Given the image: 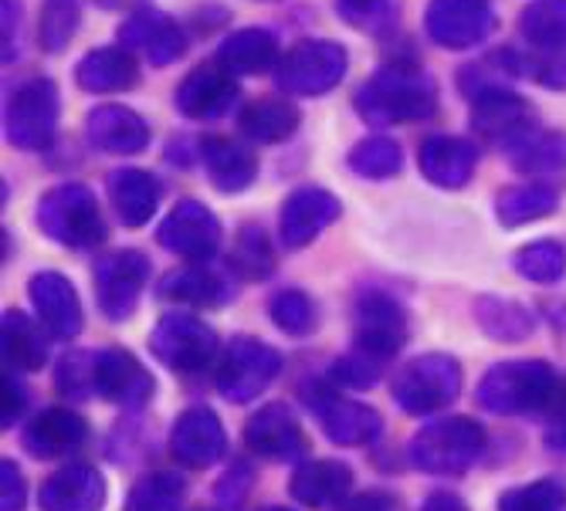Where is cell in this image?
<instances>
[{"label":"cell","mask_w":566,"mask_h":511,"mask_svg":"<svg viewBox=\"0 0 566 511\" xmlns=\"http://www.w3.org/2000/svg\"><path fill=\"white\" fill-rule=\"evenodd\" d=\"M485 450V430L472 417H438L428 420L407 444V457L421 475L458 478L465 475Z\"/></svg>","instance_id":"cell-3"},{"label":"cell","mask_w":566,"mask_h":511,"mask_svg":"<svg viewBox=\"0 0 566 511\" xmlns=\"http://www.w3.org/2000/svg\"><path fill=\"white\" fill-rule=\"evenodd\" d=\"M526 75H533L546 88H566V47L549 51V55H536L526 62Z\"/></svg>","instance_id":"cell-49"},{"label":"cell","mask_w":566,"mask_h":511,"mask_svg":"<svg viewBox=\"0 0 566 511\" xmlns=\"http://www.w3.org/2000/svg\"><path fill=\"white\" fill-rule=\"evenodd\" d=\"M28 298L38 322L51 339H75L82 332V298L59 272H38L28 281Z\"/></svg>","instance_id":"cell-18"},{"label":"cell","mask_w":566,"mask_h":511,"mask_svg":"<svg viewBox=\"0 0 566 511\" xmlns=\"http://www.w3.org/2000/svg\"><path fill=\"white\" fill-rule=\"evenodd\" d=\"M119 41L129 51H139L153 68L174 65L177 58H184V51H187L184 28L174 18H167L164 11H153V8L133 11L119 28Z\"/></svg>","instance_id":"cell-19"},{"label":"cell","mask_w":566,"mask_h":511,"mask_svg":"<svg viewBox=\"0 0 566 511\" xmlns=\"http://www.w3.org/2000/svg\"><path fill=\"white\" fill-rule=\"evenodd\" d=\"M59 113H62V98H59V85L55 82H51V78H28V82H21L11 92L8 113H4L8 142L24 149V152L44 149L51 139H55Z\"/></svg>","instance_id":"cell-9"},{"label":"cell","mask_w":566,"mask_h":511,"mask_svg":"<svg viewBox=\"0 0 566 511\" xmlns=\"http://www.w3.org/2000/svg\"><path fill=\"white\" fill-rule=\"evenodd\" d=\"M157 241L187 262H211L221 247V221L200 200H180L160 221Z\"/></svg>","instance_id":"cell-13"},{"label":"cell","mask_w":566,"mask_h":511,"mask_svg":"<svg viewBox=\"0 0 566 511\" xmlns=\"http://www.w3.org/2000/svg\"><path fill=\"white\" fill-rule=\"evenodd\" d=\"M200 160L208 167L214 190H221V193H241L254 183V177H259V157H254L248 146H241L228 136L200 139Z\"/></svg>","instance_id":"cell-29"},{"label":"cell","mask_w":566,"mask_h":511,"mask_svg":"<svg viewBox=\"0 0 566 511\" xmlns=\"http://www.w3.org/2000/svg\"><path fill=\"white\" fill-rule=\"evenodd\" d=\"M346 163L364 180H394L403 167V149L387 136H370V139H359L349 149Z\"/></svg>","instance_id":"cell-40"},{"label":"cell","mask_w":566,"mask_h":511,"mask_svg":"<svg viewBox=\"0 0 566 511\" xmlns=\"http://www.w3.org/2000/svg\"><path fill=\"white\" fill-rule=\"evenodd\" d=\"M339 511H394V498L387 491H359L346 498Z\"/></svg>","instance_id":"cell-52"},{"label":"cell","mask_w":566,"mask_h":511,"mask_svg":"<svg viewBox=\"0 0 566 511\" xmlns=\"http://www.w3.org/2000/svg\"><path fill=\"white\" fill-rule=\"evenodd\" d=\"M349 68L346 47L336 41H298L289 47L279 68H275V85L285 95H302V98H316L333 92Z\"/></svg>","instance_id":"cell-10"},{"label":"cell","mask_w":566,"mask_h":511,"mask_svg":"<svg viewBox=\"0 0 566 511\" xmlns=\"http://www.w3.org/2000/svg\"><path fill=\"white\" fill-rule=\"evenodd\" d=\"M85 139L106 157H136L149 146V126L129 106H95L85 116Z\"/></svg>","instance_id":"cell-22"},{"label":"cell","mask_w":566,"mask_h":511,"mask_svg":"<svg viewBox=\"0 0 566 511\" xmlns=\"http://www.w3.org/2000/svg\"><path fill=\"white\" fill-rule=\"evenodd\" d=\"M475 322L492 342H523L536 329V316L523 301L499 298V295H482L475 301Z\"/></svg>","instance_id":"cell-36"},{"label":"cell","mask_w":566,"mask_h":511,"mask_svg":"<svg viewBox=\"0 0 566 511\" xmlns=\"http://www.w3.org/2000/svg\"><path fill=\"white\" fill-rule=\"evenodd\" d=\"M28 485L14 461H0V511H24Z\"/></svg>","instance_id":"cell-50"},{"label":"cell","mask_w":566,"mask_h":511,"mask_svg":"<svg viewBox=\"0 0 566 511\" xmlns=\"http://www.w3.org/2000/svg\"><path fill=\"white\" fill-rule=\"evenodd\" d=\"M41 322L28 319L18 309H8L0 319V352H4L8 373H38L48 363V342Z\"/></svg>","instance_id":"cell-33"},{"label":"cell","mask_w":566,"mask_h":511,"mask_svg":"<svg viewBox=\"0 0 566 511\" xmlns=\"http://www.w3.org/2000/svg\"><path fill=\"white\" fill-rule=\"evenodd\" d=\"M509 167L523 177H556L566 173V132L530 126L523 136L502 146Z\"/></svg>","instance_id":"cell-28"},{"label":"cell","mask_w":566,"mask_h":511,"mask_svg":"<svg viewBox=\"0 0 566 511\" xmlns=\"http://www.w3.org/2000/svg\"><path fill=\"white\" fill-rule=\"evenodd\" d=\"M566 383L546 360L495 363L475 390V400L499 417H549Z\"/></svg>","instance_id":"cell-2"},{"label":"cell","mask_w":566,"mask_h":511,"mask_svg":"<svg viewBox=\"0 0 566 511\" xmlns=\"http://www.w3.org/2000/svg\"><path fill=\"white\" fill-rule=\"evenodd\" d=\"M461 366L454 355L448 352H424L407 360L390 383V396L400 406L403 414L410 417H431L441 414L458 400L461 393Z\"/></svg>","instance_id":"cell-4"},{"label":"cell","mask_w":566,"mask_h":511,"mask_svg":"<svg viewBox=\"0 0 566 511\" xmlns=\"http://www.w3.org/2000/svg\"><path fill=\"white\" fill-rule=\"evenodd\" d=\"M24 406H28V390L21 386L18 373H4V406H0V424H4V430L24 417Z\"/></svg>","instance_id":"cell-51"},{"label":"cell","mask_w":566,"mask_h":511,"mask_svg":"<svg viewBox=\"0 0 566 511\" xmlns=\"http://www.w3.org/2000/svg\"><path fill=\"white\" fill-rule=\"evenodd\" d=\"M424 28L434 44L448 51H465L482 44L495 31L492 0H431Z\"/></svg>","instance_id":"cell-14"},{"label":"cell","mask_w":566,"mask_h":511,"mask_svg":"<svg viewBox=\"0 0 566 511\" xmlns=\"http://www.w3.org/2000/svg\"><path fill=\"white\" fill-rule=\"evenodd\" d=\"M231 268L241 275V278H269L275 272V251H272V241L262 227H241L238 237H234V247H231Z\"/></svg>","instance_id":"cell-43"},{"label":"cell","mask_w":566,"mask_h":511,"mask_svg":"<svg viewBox=\"0 0 566 511\" xmlns=\"http://www.w3.org/2000/svg\"><path fill=\"white\" fill-rule=\"evenodd\" d=\"M520 34L536 55L566 47V0H536V4H530L520 14Z\"/></svg>","instance_id":"cell-38"},{"label":"cell","mask_w":566,"mask_h":511,"mask_svg":"<svg viewBox=\"0 0 566 511\" xmlns=\"http://www.w3.org/2000/svg\"><path fill=\"white\" fill-rule=\"evenodd\" d=\"M269 316L275 322L279 332L292 336V339H305L313 336L319 326V309L316 301L308 298L302 288H282L269 298Z\"/></svg>","instance_id":"cell-41"},{"label":"cell","mask_w":566,"mask_h":511,"mask_svg":"<svg viewBox=\"0 0 566 511\" xmlns=\"http://www.w3.org/2000/svg\"><path fill=\"white\" fill-rule=\"evenodd\" d=\"M279 41L265 28H241L218 47V65L231 75H265L279 68Z\"/></svg>","instance_id":"cell-30"},{"label":"cell","mask_w":566,"mask_h":511,"mask_svg":"<svg viewBox=\"0 0 566 511\" xmlns=\"http://www.w3.org/2000/svg\"><path fill=\"white\" fill-rule=\"evenodd\" d=\"M353 106L370 126L424 123L438 113V85L418 65H387L356 88Z\"/></svg>","instance_id":"cell-1"},{"label":"cell","mask_w":566,"mask_h":511,"mask_svg":"<svg viewBox=\"0 0 566 511\" xmlns=\"http://www.w3.org/2000/svg\"><path fill=\"white\" fill-rule=\"evenodd\" d=\"M282 373V352L254 336H234L214 370L218 393L228 403H251Z\"/></svg>","instance_id":"cell-8"},{"label":"cell","mask_w":566,"mask_h":511,"mask_svg":"<svg viewBox=\"0 0 566 511\" xmlns=\"http://www.w3.org/2000/svg\"><path fill=\"white\" fill-rule=\"evenodd\" d=\"M512 268L533 285H556L566 275V247L559 241H533L512 254Z\"/></svg>","instance_id":"cell-42"},{"label":"cell","mask_w":566,"mask_h":511,"mask_svg":"<svg viewBox=\"0 0 566 511\" xmlns=\"http://www.w3.org/2000/svg\"><path fill=\"white\" fill-rule=\"evenodd\" d=\"M421 511H469V504L461 501L458 494H451V491H434V494L421 504Z\"/></svg>","instance_id":"cell-54"},{"label":"cell","mask_w":566,"mask_h":511,"mask_svg":"<svg viewBox=\"0 0 566 511\" xmlns=\"http://www.w3.org/2000/svg\"><path fill=\"white\" fill-rule=\"evenodd\" d=\"M106 190H109V200L116 207V217L126 227H143V224H149L153 214H157L160 180L153 173H146V170H136V167L113 170Z\"/></svg>","instance_id":"cell-32"},{"label":"cell","mask_w":566,"mask_h":511,"mask_svg":"<svg viewBox=\"0 0 566 511\" xmlns=\"http://www.w3.org/2000/svg\"><path fill=\"white\" fill-rule=\"evenodd\" d=\"M88 440V424L65 406H48V411L34 414L24 424L21 444L38 461H51V457H65L75 447Z\"/></svg>","instance_id":"cell-25"},{"label":"cell","mask_w":566,"mask_h":511,"mask_svg":"<svg viewBox=\"0 0 566 511\" xmlns=\"http://www.w3.org/2000/svg\"><path fill=\"white\" fill-rule=\"evenodd\" d=\"M146 0H95V8L102 11H139Z\"/></svg>","instance_id":"cell-55"},{"label":"cell","mask_w":566,"mask_h":511,"mask_svg":"<svg viewBox=\"0 0 566 511\" xmlns=\"http://www.w3.org/2000/svg\"><path fill=\"white\" fill-rule=\"evenodd\" d=\"M336 14L356 31H380L394 18V0H336Z\"/></svg>","instance_id":"cell-48"},{"label":"cell","mask_w":566,"mask_h":511,"mask_svg":"<svg viewBox=\"0 0 566 511\" xmlns=\"http://www.w3.org/2000/svg\"><path fill=\"white\" fill-rule=\"evenodd\" d=\"M149 352L170 373L193 376L214 363L218 332L190 312H167L149 332Z\"/></svg>","instance_id":"cell-7"},{"label":"cell","mask_w":566,"mask_h":511,"mask_svg":"<svg viewBox=\"0 0 566 511\" xmlns=\"http://www.w3.org/2000/svg\"><path fill=\"white\" fill-rule=\"evenodd\" d=\"M244 447L265 461H295L305 454L308 440L285 403H265L244 424Z\"/></svg>","instance_id":"cell-20"},{"label":"cell","mask_w":566,"mask_h":511,"mask_svg":"<svg viewBox=\"0 0 566 511\" xmlns=\"http://www.w3.org/2000/svg\"><path fill=\"white\" fill-rule=\"evenodd\" d=\"M479 167L475 142L461 136H428L418 149V170L428 183L441 190H461Z\"/></svg>","instance_id":"cell-23"},{"label":"cell","mask_w":566,"mask_h":511,"mask_svg":"<svg viewBox=\"0 0 566 511\" xmlns=\"http://www.w3.org/2000/svg\"><path fill=\"white\" fill-rule=\"evenodd\" d=\"M234 102H238V82L221 65H197L193 72L184 75V82L174 92V106L180 109V116L197 123L228 116Z\"/></svg>","instance_id":"cell-21"},{"label":"cell","mask_w":566,"mask_h":511,"mask_svg":"<svg viewBox=\"0 0 566 511\" xmlns=\"http://www.w3.org/2000/svg\"><path fill=\"white\" fill-rule=\"evenodd\" d=\"M157 295H160L164 301L190 305V309H218V305H224V301L234 295V288H231L218 272L190 265V268L170 272V275L160 281Z\"/></svg>","instance_id":"cell-34"},{"label":"cell","mask_w":566,"mask_h":511,"mask_svg":"<svg viewBox=\"0 0 566 511\" xmlns=\"http://www.w3.org/2000/svg\"><path fill=\"white\" fill-rule=\"evenodd\" d=\"M149 285V258L143 251L123 247L95 262V301L109 322H126Z\"/></svg>","instance_id":"cell-12"},{"label":"cell","mask_w":566,"mask_h":511,"mask_svg":"<svg viewBox=\"0 0 566 511\" xmlns=\"http://www.w3.org/2000/svg\"><path fill=\"white\" fill-rule=\"evenodd\" d=\"M78 31V0H44L38 21V44L48 55H59Z\"/></svg>","instance_id":"cell-45"},{"label":"cell","mask_w":566,"mask_h":511,"mask_svg":"<svg viewBox=\"0 0 566 511\" xmlns=\"http://www.w3.org/2000/svg\"><path fill=\"white\" fill-rule=\"evenodd\" d=\"M353 491V468L336 461V457H319V461H305L295 468L292 481H289V494L292 501H298L302 508H339Z\"/></svg>","instance_id":"cell-27"},{"label":"cell","mask_w":566,"mask_h":511,"mask_svg":"<svg viewBox=\"0 0 566 511\" xmlns=\"http://www.w3.org/2000/svg\"><path fill=\"white\" fill-rule=\"evenodd\" d=\"M262 511H292L289 504H269V508H262Z\"/></svg>","instance_id":"cell-56"},{"label":"cell","mask_w":566,"mask_h":511,"mask_svg":"<svg viewBox=\"0 0 566 511\" xmlns=\"http://www.w3.org/2000/svg\"><path fill=\"white\" fill-rule=\"evenodd\" d=\"M380 373H384L380 360L353 349V352L339 355V360L329 366V383H336L339 390H367V386H374L380 380Z\"/></svg>","instance_id":"cell-47"},{"label":"cell","mask_w":566,"mask_h":511,"mask_svg":"<svg viewBox=\"0 0 566 511\" xmlns=\"http://www.w3.org/2000/svg\"><path fill=\"white\" fill-rule=\"evenodd\" d=\"M75 82L92 95L129 92L139 82V65L129 47H95L75 65Z\"/></svg>","instance_id":"cell-31"},{"label":"cell","mask_w":566,"mask_h":511,"mask_svg":"<svg viewBox=\"0 0 566 511\" xmlns=\"http://www.w3.org/2000/svg\"><path fill=\"white\" fill-rule=\"evenodd\" d=\"M38 504L41 511H102L106 508V478L92 465H69L44 478Z\"/></svg>","instance_id":"cell-26"},{"label":"cell","mask_w":566,"mask_h":511,"mask_svg":"<svg viewBox=\"0 0 566 511\" xmlns=\"http://www.w3.org/2000/svg\"><path fill=\"white\" fill-rule=\"evenodd\" d=\"M95 360H98V352H85V349H75V352L62 355L59 366H55L59 393H65L72 400L92 396L95 393Z\"/></svg>","instance_id":"cell-46"},{"label":"cell","mask_w":566,"mask_h":511,"mask_svg":"<svg viewBox=\"0 0 566 511\" xmlns=\"http://www.w3.org/2000/svg\"><path fill=\"white\" fill-rule=\"evenodd\" d=\"M553 450H566V390L556 403V411L549 414V434H546Z\"/></svg>","instance_id":"cell-53"},{"label":"cell","mask_w":566,"mask_h":511,"mask_svg":"<svg viewBox=\"0 0 566 511\" xmlns=\"http://www.w3.org/2000/svg\"><path fill=\"white\" fill-rule=\"evenodd\" d=\"M187 494V485L174 471H149L136 478V485L126 494L123 511H180Z\"/></svg>","instance_id":"cell-39"},{"label":"cell","mask_w":566,"mask_h":511,"mask_svg":"<svg viewBox=\"0 0 566 511\" xmlns=\"http://www.w3.org/2000/svg\"><path fill=\"white\" fill-rule=\"evenodd\" d=\"M38 227L44 231V237H51L62 247H75V251H88L95 244L106 241V221H102L98 200L85 183H59L51 187L34 211Z\"/></svg>","instance_id":"cell-5"},{"label":"cell","mask_w":566,"mask_h":511,"mask_svg":"<svg viewBox=\"0 0 566 511\" xmlns=\"http://www.w3.org/2000/svg\"><path fill=\"white\" fill-rule=\"evenodd\" d=\"M530 126H533L530 106L505 85L485 88L472 98V129L489 142L505 146L516 136H523Z\"/></svg>","instance_id":"cell-24"},{"label":"cell","mask_w":566,"mask_h":511,"mask_svg":"<svg viewBox=\"0 0 566 511\" xmlns=\"http://www.w3.org/2000/svg\"><path fill=\"white\" fill-rule=\"evenodd\" d=\"M339 200L323 187H298L285 196L279 211V237L289 251L313 244L333 221H339Z\"/></svg>","instance_id":"cell-17"},{"label":"cell","mask_w":566,"mask_h":511,"mask_svg":"<svg viewBox=\"0 0 566 511\" xmlns=\"http://www.w3.org/2000/svg\"><path fill=\"white\" fill-rule=\"evenodd\" d=\"M153 390H157V380L153 373L136 360L129 349H102L95 360V393L113 403L123 406V411H139L153 400Z\"/></svg>","instance_id":"cell-16"},{"label":"cell","mask_w":566,"mask_h":511,"mask_svg":"<svg viewBox=\"0 0 566 511\" xmlns=\"http://www.w3.org/2000/svg\"><path fill=\"white\" fill-rule=\"evenodd\" d=\"M305 406L313 411V417L319 420L323 434L339 444V447H367L380 437L384 430V417L377 406L343 396V390L336 383H308L302 390Z\"/></svg>","instance_id":"cell-6"},{"label":"cell","mask_w":566,"mask_h":511,"mask_svg":"<svg viewBox=\"0 0 566 511\" xmlns=\"http://www.w3.org/2000/svg\"><path fill=\"white\" fill-rule=\"evenodd\" d=\"M559 193L549 183H516L495 193V217L502 227H523L556 214Z\"/></svg>","instance_id":"cell-35"},{"label":"cell","mask_w":566,"mask_h":511,"mask_svg":"<svg viewBox=\"0 0 566 511\" xmlns=\"http://www.w3.org/2000/svg\"><path fill=\"white\" fill-rule=\"evenodd\" d=\"M410 336V322L403 305L380 291V288H364L353 301V349L374 355V360L387 363L403 349Z\"/></svg>","instance_id":"cell-11"},{"label":"cell","mask_w":566,"mask_h":511,"mask_svg":"<svg viewBox=\"0 0 566 511\" xmlns=\"http://www.w3.org/2000/svg\"><path fill=\"white\" fill-rule=\"evenodd\" d=\"M302 116L292 102L285 98H259L241 113L238 126L251 142H262V146H275L285 142L295 129H298Z\"/></svg>","instance_id":"cell-37"},{"label":"cell","mask_w":566,"mask_h":511,"mask_svg":"<svg viewBox=\"0 0 566 511\" xmlns=\"http://www.w3.org/2000/svg\"><path fill=\"white\" fill-rule=\"evenodd\" d=\"M495 511H566V481L536 478L530 485L509 488L499 494Z\"/></svg>","instance_id":"cell-44"},{"label":"cell","mask_w":566,"mask_h":511,"mask_svg":"<svg viewBox=\"0 0 566 511\" xmlns=\"http://www.w3.org/2000/svg\"><path fill=\"white\" fill-rule=\"evenodd\" d=\"M228 450L224 424L208 406H190L170 427V457L187 471L214 468Z\"/></svg>","instance_id":"cell-15"}]
</instances>
